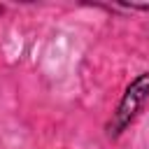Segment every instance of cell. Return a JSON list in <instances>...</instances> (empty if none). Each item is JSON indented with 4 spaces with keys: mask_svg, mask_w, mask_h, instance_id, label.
<instances>
[{
    "mask_svg": "<svg viewBox=\"0 0 149 149\" xmlns=\"http://www.w3.org/2000/svg\"><path fill=\"white\" fill-rule=\"evenodd\" d=\"M149 95V72H144L142 77H137L128 88H126V95L123 100L119 102V109L114 114V121L109 123V133H119L123 130V126L135 116V112L140 109V105L147 100Z\"/></svg>",
    "mask_w": 149,
    "mask_h": 149,
    "instance_id": "obj_1",
    "label": "cell"
}]
</instances>
